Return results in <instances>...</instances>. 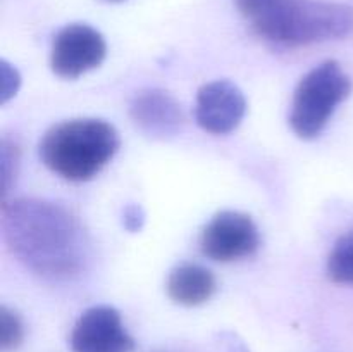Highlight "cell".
<instances>
[{"label":"cell","instance_id":"6da1fadb","mask_svg":"<svg viewBox=\"0 0 353 352\" xmlns=\"http://www.w3.org/2000/svg\"><path fill=\"white\" fill-rule=\"evenodd\" d=\"M7 247L28 269L47 280H69L85 269L88 235L78 217L61 204L21 197L2 206Z\"/></svg>","mask_w":353,"mask_h":352},{"label":"cell","instance_id":"7a4b0ae2","mask_svg":"<svg viewBox=\"0 0 353 352\" xmlns=\"http://www.w3.org/2000/svg\"><path fill=\"white\" fill-rule=\"evenodd\" d=\"M238 12L264 40L286 47L345 38L353 31V9L323 0H234Z\"/></svg>","mask_w":353,"mask_h":352},{"label":"cell","instance_id":"3957f363","mask_svg":"<svg viewBox=\"0 0 353 352\" xmlns=\"http://www.w3.org/2000/svg\"><path fill=\"white\" fill-rule=\"evenodd\" d=\"M119 133L95 117L69 119L52 126L38 145L40 159L52 173L68 182L95 178L119 150Z\"/></svg>","mask_w":353,"mask_h":352},{"label":"cell","instance_id":"277c9868","mask_svg":"<svg viewBox=\"0 0 353 352\" xmlns=\"http://www.w3.org/2000/svg\"><path fill=\"white\" fill-rule=\"evenodd\" d=\"M352 78L340 62L324 61L310 69L293 93L290 126L303 140L317 138L340 104L350 97Z\"/></svg>","mask_w":353,"mask_h":352},{"label":"cell","instance_id":"5b68a950","mask_svg":"<svg viewBox=\"0 0 353 352\" xmlns=\"http://www.w3.org/2000/svg\"><path fill=\"white\" fill-rule=\"evenodd\" d=\"M261 247V233L248 214L238 211L217 213L200 235V251L217 262L250 257Z\"/></svg>","mask_w":353,"mask_h":352},{"label":"cell","instance_id":"8992f818","mask_svg":"<svg viewBox=\"0 0 353 352\" xmlns=\"http://www.w3.org/2000/svg\"><path fill=\"white\" fill-rule=\"evenodd\" d=\"M107 55L105 38L88 24H68L55 35L50 68L59 78L74 79L99 68Z\"/></svg>","mask_w":353,"mask_h":352},{"label":"cell","instance_id":"52a82bcc","mask_svg":"<svg viewBox=\"0 0 353 352\" xmlns=\"http://www.w3.org/2000/svg\"><path fill=\"white\" fill-rule=\"evenodd\" d=\"M72 352H133L121 313L112 306H93L78 317L69 335Z\"/></svg>","mask_w":353,"mask_h":352},{"label":"cell","instance_id":"ba28073f","mask_svg":"<svg viewBox=\"0 0 353 352\" xmlns=\"http://www.w3.org/2000/svg\"><path fill=\"white\" fill-rule=\"evenodd\" d=\"M247 114V99L234 83L216 79L200 86L195 100V121L212 135L236 130Z\"/></svg>","mask_w":353,"mask_h":352},{"label":"cell","instance_id":"9c48e42d","mask_svg":"<svg viewBox=\"0 0 353 352\" xmlns=\"http://www.w3.org/2000/svg\"><path fill=\"white\" fill-rule=\"evenodd\" d=\"M130 116L134 126L154 140H169L176 137L185 123L178 100L161 88L138 92L130 104Z\"/></svg>","mask_w":353,"mask_h":352},{"label":"cell","instance_id":"30bf717a","mask_svg":"<svg viewBox=\"0 0 353 352\" xmlns=\"http://www.w3.org/2000/svg\"><path fill=\"white\" fill-rule=\"evenodd\" d=\"M165 289L172 302L195 307L212 299L217 290V282L210 269L195 262H183L169 273Z\"/></svg>","mask_w":353,"mask_h":352},{"label":"cell","instance_id":"8fae6325","mask_svg":"<svg viewBox=\"0 0 353 352\" xmlns=\"http://www.w3.org/2000/svg\"><path fill=\"white\" fill-rule=\"evenodd\" d=\"M331 282L353 286V230L334 244L326 266Z\"/></svg>","mask_w":353,"mask_h":352},{"label":"cell","instance_id":"7c38bea8","mask_svg":"<svg viewBox=\"0 0 353 352\" xmlns=\"http://www.w3.org/2000/svg\"><path fill=\"white\" fill-rule=\"evenodd\" d=\"M21 148L16 138L3 137L0 141V185H2V197L6 199L10 186L16 182L19 171Z\"/></svg>","mask_w":353,"mask_h":352},{"label":"cell","instance_id":"4fadbf2b","mask_svg":"<svg viewBox=\"0 0 353 352\" xmlns=\"http://www.w3.org/2000/svg\"><path fill=\"white\" fill-rule=\"evenodd\" d=\"M24 338V324L16 311L0 307V347L3 352L16 351Z\"/></svg>","mask_w":353,"mask_h":352},{"label":"cell","instance_id":"5bb4252c","mask_svg":"<svg viewBox=\"0 0 353 352\" xmlns=\"http://www.w3.org/2000/svg\"><path fill=\"white\" fill-rule=\"evenodd\" d=\"M0 78H2V95L0 97H2V104H6L7 100L16 95L21 78L17 69L12 68L7 61L0 62Z\"/></svg>","mask_w":353,"mask_h":352},{"label":"cell","instance_id":"9a60e30c","mask_svg":"<svg viewBox=\"0 0 353 352\" xmlns=\"http://www.w3.org/2000/svg\"><path fill=\"white\" fill-rule=\"evenodd\" d=\"M145 219H147V214L140 204H130L123 209V226L130 233H138L143 228Z\"/></svg>","mask_w":353,"mask_h":352},{"label":"cell","instance_id":"2e32d148","mask_svg":"<svg viewBox=\"0 0 353 352\" xmlns=\"http://www.w3.org/2000/svg\"><path fill=\"white\" fill-rule=\"evenodd\" d=\"M224 345H226V352H248L243 342L238 340L234 335H224Z\"/></svg>","mask_w":353,"mask_h":352},{"label":"cell","instance_id":"e0dca14e","mask_svg":"<svg viewBox=\"0 0 353 352\" xmlns=\"http://www.w3.org/2000/svg\"><path fill=\"white\" fill-rule=\"evenodd\" d=\"M109 2H123V0H109Z\"/></svg>","mask_w":353,"mask_h":352}]
</instances>
